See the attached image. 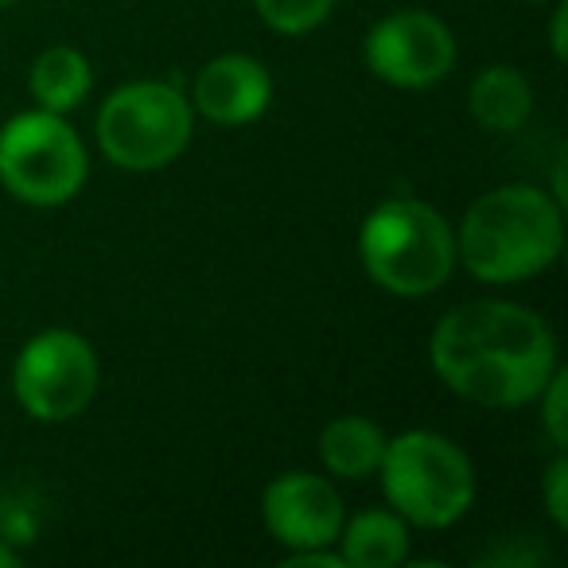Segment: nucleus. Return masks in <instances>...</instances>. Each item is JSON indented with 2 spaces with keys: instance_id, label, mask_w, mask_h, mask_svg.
<instances>
[{
  "instance_id": "obj_1",
  "label": "nucleus",
  "mask_w": 568,
  "mask_h": 568,
  "mask_svg": "<svg viewBox=\"0 0 568 568\" xmlns=\"http://www.w3.org/2000/svg\"><path fill=\"white\" fill-rule=\"evenodd\" d=\"M433 371L452 394L483 409L537 402L557 371V339L537 312L510 301H471L452 308L428 343Z\"/></svg>"
},
{
  "instance_id": "obj_2",
  "label": "nucleus",
  "mask_w": 568,
  "mask_h": 568,
  "mask_svg": "<svg viewBox=\"0 0 568 568\" xmlns=\"http://www.w3.org/2000/svg\"><path fill=\"white\" fill-rule=\"evenodd\" d=\"M565 245L560 203L529 183H506L467 206L456 234V261L490 284L526 281L549 268Z\"/></svg>"
},
{
  "instance_id": "obj_3",
  "label": "nucleus",
  "mask_w": 568,
  "mask_h": 568,
  "mask_svg": "<svg viewBox=\"0 0 568 568\" xmlns=\"http://www.w3.org/2000/svg\"><path fill=\"white\" fill-rule=\"evenodd\" d=\"M358 253L371 281L386 293L428 296L456 268V234L444 214L420 199H389L363 222Z\"/></svg>"
},
{
  "instance_id": "obj_4",
  "label": "nucleus",
  "mask_w": 568,
  "mask_h": 568,
  "mask_svg": "<svg viewBox=\"0 0 568 568\" xmlns=\"http://www.w3.org/2000/svg\"><path fill=\"white\" fill-rule=\"evenodd\" d=\"M382 490L405 521L425 529H444L475 503V467L448 436L402 433L382 452Z\"/></svg>"
},
{
  "instance_id": "obj_5",
  "label": "nucleus",
  "mask_w": 568,
  "mask_h": 568,
  "mask_svg": "<svg viewBox=\"0 0 568 568\" xmlns=\"http://www.w3.org/2000/svg\"><path fill=\"white\" fill-rule=\"evenodd\" d=\"M191 141V102L168 82L113 90L98 113V144L125 172H156Z\"/></svg>"
},
{
  "instance_id": "obj_6",
  "label": "nucleus",
  "mask_w": 568,
  "mask_h": 568,
  "mask_svg": "<svg viewBox=\"0 0 568 568\" xmlns=\"http://www.w3.org/2000/svg\"><path fill=\"white\" fill-rule=\"evenodd\" d=\"M0 183L28 206H63L87 183V149L63 113H20L0 129Z\"/></svg>"
},
{
  "instance_id": "obj_7",
  "label": "nucleus",
  "mask_w": 568,
  "mask_h": 568,
  "mask_svg": "<svg viewBox=\"0 0 568 568\" xmlns=\"http://www.w3.org/2000/svg\"><path fill=\"white\" fill-rule=\"evenodd\" d=\"M12 389L28 417L71 420L94 402L98 394V355L82 335L74 332H43L24 343L17 366H12Z\"/></svg>"
},
{
  "instance_id": "obj_8",
  "label": "nucleus",
  "mask_w": 568,
  "mask_h": 568,
  "mask_svg": "<svg viewBox=\"0 0 568 568\" xmlns=\"http://www.w3.org/2000/svg\"><path fill=\"white\" fill-rule=\"evenodd\" d=\"M366 67L389 87H436L456 67V36L433 12H394L366 36Z\"/></svg>"
},
{
  "instance_id": "obj_9",
  "label": "nucleus",
  "mask_w": 568,
  "mask_h": 568,
  "mask_svg": "<svg viewBox=\"0 0 568 568\" xmlns=\"http://www.w3.org/2000/svg\"><path fill=\"white\" fill-rule=\"evenodd\" d=\"M265 526L281 545L293 549H327L339 541L343 529V498L327 479L312 471L276 475L265 490Z\"/></svg>"
},
{
  "instance_id": "obj_10",
  "label": "nucleus",
  "mask_w": 568,
  "mask_h": 568,
  "mask_svg": "<svg viewBox=\"0 0 568 568\" xmlns=\"http://www.w3.org/2000/svg\"><path fill=\"white\" fill-rule=\"evenodd\" d=\"M273 102L268 71L250 55H219L195 79V110L214 125H250Z\"/></svg>"
},
{
  "instance_id": "obj_11",
  "label": "nucleus",
  "mask_w": 568,
  "mask_h": 568,
  "mask_svg": "<svg viewBox=\"0 0 568 568\" xmlns=\"http://www.w3.org/2000/svg\"><path fill=\"white\" fill-rule=\"evenodd\" d=\"M339 557L351 568H397L409 557V529L397 510H363L343 521Z\"/></svg>"
},
{
  "instance_id": "obj_12",
  "label": "nucleus",
  "mask_w": 568,
  "mask_h": 568,
  "mask_svg": "<svg viewBox=\"0 0 568 568\" xmlns=\"http://www.w3.org/2000/svg\"><path fill=\"white\" fill-rule=\"evenodd\" d=\"M386 433L366 417H335L320 433V459L339 479H371L378 475Z\"/></svg>"
},
{
  "instance_id": "obj_13",
  "label": "nucleus",
  "mask_w": 568,
  "mask_h": 568,
  "mask_svg": "<svg viewBox=\"0 0 568 568\" xmlns=\"http://www.w3.org/2000/svg\"><path fill=\"white\" fill-rule=\"evenodd\" d=\"M534 113L529 79L514 67H487L471 82V118L490 133H514Z\"/></svg>"
},
{
  "instance_id": "obj_14",
  "label": "nucleus",
  "mask_w": 568,
  "mask_h": 568,
  "mask_svg": "<svg viewBox=\"0 0 568 568\" xmlns=\"http://www.w3.org/2000/svg\"><path fill=\"white\" fill-rule=\"evenodd\" d=\"M28 87H32V98L40 102V110L71 113L74 105L87 102L90 87H94V74H90V63L82 59V51L59 43V48H48L32 63Z\"/></svg>"
},
{
  "instance_id": "obj_15",
  "label": "nucleus",
  "mask_w": 568,
  "mask_h": 568,
  "mask_svg": "<svg viewBox=\"0 0 568 568\" xmlns=\"http://www.w3.org/2000/svg\"><path fill=\"white\" fill-rule=\"evenodd\" d=\"M253 9L261 12V20H265L273 32L304 36L332 17L335 0H253Z\"/></svg>"
},
{
  "instance_id": "obj_16",
  "label": "nucleus",
  "mask_w": 568,
  "mask_h": 568,
  "mask_svg": "<svg viewBox=\"0 0 568 568\" xmlns=\"http://www.w3.org/2000/svg\"><path fill=\"white\" fill-rule=\"evenodd\" d=\"M565 382H568V374L557 366V371H552V378L541 386V394H537V402H541L545 428H549V440H552V448H557V452H565V444H568V425H565Z\"/></svg>"
},
{
  "instance_id": "obj_17",
  "label": "nucleus",
  "mask_w": 568,
  "mask_h": 568,
  "mask_svg": "<svg viewBox=\"0 0 568 568\" xmlns=\"http://www.w3.org/2000/svg\"><path fill=\"white\" fill-rule=\"evenodd\" d=\"M545 506H549V518L557 521L560 529L568 526V459L557 456L545 475Z\"/></svg>"
},
{
  "instance_id": "obj_18",
  "label": "nucleus",
  "mask_w": 568,
  "mask_h": 568,
  "mask_svg": "<svg viewBox=\"0 0 568 568\" xmlns=\"http://www.w3.org/2000/svg\"><path fill=\"white\" fill-rule=\"evenodd\" d=\"M304 565H312V568H347L339 552H332V549H293L288 557H284V568H304Z\"/></svg>"
},
{
  "instance_id": "obj_19",
  "label": "nucleus",
  "mask_w": 568,
  "mask_h": 568,
  "mask_svg": "<svg viewBox=\"0 0 568 568\" xmlns=\"http://www.w3.org/2000/svg\"><path fill=\"white\" fill-rule=\"evenodd\" d=\"M552 51H557V59H565V9H557V17H552Z\"/></svg>"
},
{
  "instance_id": "obj_20",
  "label": "nucleus",
  "mask_w": 568,
  "mask_h": 568,
  "mask_svg": "<svg viewBox=\"0 0 568 568\" xmlns=\"http://www.w3.org/2000/svg\"><path fill=\"white\" fill-rule=\"evenodd\" d=\"M0 568H20V552L9 549V541H0Z\"/></svg>"
},
{
  "instance_id": "obj_21",
  "label": "nucleus",
  "mask_w": 568,
  "mask_h": 568,
  "mask_svg": "<svg viewBox=\"0 0 568 568\" xmlns=\"http://www.w3.org/2000/svg\"><path fill=\"white\" fill-rule=\"evenodd\" d=\"M0 518H4V495H0Z\"/></svg>"
},
{
  "instance_id": "obj_22",
  "label": "nucleus",
  "mask_w": 568,
  "mask_h": 568,
  "mask_svg": "<svg viewBox=\"0 0 568 568\" xmlns=\"http://www.w3.org/2000/svg\"><path fill=\"white\" fill-rule=\"evenodd\" d=\"M0 4H12V0H0Z\"/></svg>"
}]
</instances>
